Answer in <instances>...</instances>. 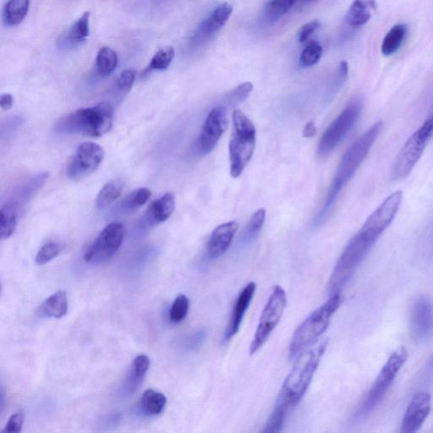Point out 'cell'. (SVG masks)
<instances>
[{"mask_svg":"<svg viewBox=\"0 0 433 433\" xmlns=\"http://www.w3.org/2000/svg\"><path fill=\"white\" fill-rule=\"evenodd\" d=\"M402 197V191H398L385 199L348 243L336 262L328 282L330 295L340 293L358 266L368 257L377 240L394 221L401 207Z\"/></svg>","mask_w":433,"mask_h":433,"instance_id":"cell-1","label":"cell"},{"mask_svg":"<svg viewBox=\"0 0 433 433\" xmlns=\"http://www.w3.org/2000/svg\"><path fill=\"white\" fill-rule=\"evenodd\" d=\"M328 346V338L321 339L295 358V365L277 396L275 406L288 412L302 401Z\"/></svg>","mask_w":433,"mask_h":433,"instance_id":"cell-2","label":"cell"},{"mask_svg":"<svg viewBox=\"0 0 433 433\" xmlns=\"http://www.w3.org/2000/svg\"><path fill=\"white\" fill-rule=\"evenodd\" d=\"M383 128V122L377 121V123L370 127L368 131L363 133L361 136L355 140L348 148L346 154L339 162L338 169L332 180L330 189L326 198L323 209L318 213L317 222H321V220L327 215L330 211L332 205L335 204L337 198H339L340 192L346 186L360 168L361 165L365 160L366 156L369 154L370 150L375 143L377 136H379Z\"/></svg>","mask_w":433,"mask_h":433,"instance_id":"cell-3","label":"cell"},{"mask_svg":"<svg viewBox=\"0 0 433 433\" xmlns=\"http://www.w3.org/2000/svg\"><path fill=\"white\" fill-rule=\"evenodd\" d=\"M114 124V109L109 103L81 109L62 118L54 131L61 134H78L100 138L108 133Z\"/></svg>","mask_w":433,"mask_h":433,"instance_id":"cell-4","label":"cell"},{"mask_svg":"<svg viewBox=\"0 0 433 433\" xmlns=\"http://www.w3.org/2000/svg\"><path fill=\"white\" fill-rule=\"evenodd\" d=\"M341 302L342 297L340 293L331 295L327 302L314 310L296 328L290 344L291 359H295L303 351L319 341L321 335L330 324L332 317L341 305Z\"/></svg>","mask_w":433,"mask_h":433,"instance_id":"cell-5","label":"cell"},{"mask_svg":"<svg viewBox=\"0 0 433 433\" xmlns=\"http://www.w3.org/2000/svg\"><path fill=\"white\" fill-rule=\"evenodd\" d=\"M233 131L229 140L231 175L238 178L253 156L256 146L257 131L253 122L242 111L233 114Z\"/></svg>","mask_w":433,"mask_h":433,"instance_id":"cell-6","label":"cell"},{"mask_svg":"<svg viewBox=\"0 0 433 433\" xmlns=\"http://www.w3.org/2000/svg\"><path fill=\"white\" fill-rule=\"evenodd\" d=\"M433 135V114L429 116L421 127L416 129L394 159L391 170V179H405L412 173L414 166L419 162Z\"/></svg>","mask_w":433,"mask_h":433,"instance_id":"cell-7","label":"cell"},{"mask_svg":"<svg viewBox=\"0 0 433 433\" xmlns=\"http://www.w3.org/2000/svg\"><path fill=\"white\" fill-rule=\"evenodd\" d=\"M407 357H408V353L404 347L399 348L390 355L381 370L376 382L372 385L361 405L358 407L357 412L355 414L357 419L369 416L377 408V405L380 404L396 376L405 363Z\"/></svg>","mask_w":433,"mask_h":433,"instance_id":"cell-8","label":"cell"},{"mask_svg":"<svg viewBox=\"0 0 433 433\" xmlns=\"http://www.w3.org/2000/svg\"><path fill=\"white\" fill-rule=\"evenodd\" d=\"M363 105L364 99L361 95L350 99L346 108L321 136L317 147V154L320 157L328 156L346 138L360 117Z\"/></svg>","mask_w":433,"mask_h":433,"instance_id":"cell-9","label":"cell"},{"mask_svg":"<svg viewBox=\"0 0 433 433\" xmlns=\"http://www.w3.org/2000/svg\"><path fill=\"white\" fill-rule=\"evenodd\" d=\"M287 297L286 291L279 286L273 287L271 295L266 302L259 320L256 334L250 346V355H253L268 341L273 332L275 330L286 308Z\"/></svg>","mask_w":433,"mask_h":433,"instance_id":"cell-10","label":"cell"},{"mask_svg":"<svg viewBox=\"0 0 433 433\" xmlns=\"http://www.w3.org/2000/svg\"><path fill=\"white\" fill-rule=\"evenodd\" d=\"M125 227L114 222L103 229L84 253V260L90 264H103L109 261L120 249L125 239Z\"/></svg>","mask_w":433,"mask_h":433,"instance_id":"cell-11","label":"cell"},{"mask_svg":"<svg viewBox=\"0 0 433 433\" xmlns=\"http://www.w3.org/2000/svg\"><path fill=\"white\" fill-rule=\"evenodd\" d=\"M105 151L98 144L84 142L77 148L67 166L70 180L78 181L91 176L101 165Z\"/></svg>","mask_w":433,"mask_h":433,"instance_id":"cell-12","label":"cell"},{"mask_svg":"<svg viewBox=\"0 0 433 433\" xmlns=\"http://www.w3.org/2000/svg\"><path fill=\"white\" fill-rule=\"evenodd\" d=\"M227 124L226 107L217 106L210 111L203 124L198 142L200 154H209L215 148L227 128Z\"/></svg>","mask_w":433,"mask_h":433,"instance_id":"cell-13","label":"cell"},{"mask_svg":"<svg viewBox=\"0 0 433 433\" xmlns=\"http://www.w3.org/2000/svg\"><path fill=\"white\" fill-rule=\"evenodd\" d=\"M410 332L416 341L423 343L433 334V305L430 299L420 296L410 312Z\"/></svg>","mask_w":433,"mask_h":433,"instance_id":"cell-14","label":"cell"},{"mask_svg":"<svg viewBox=\"0 0 433 433\" xmlns=\"http://www.w3.org/2000/svg\"><path fill=\"white\" fill-rule=\"evenodd\" d=\"M431 395L419 392L414 396L405 410L402 421V432L414 433L419 431L431 412Z\"/></svg>","mask_w":433,"mask_h":433,"instance_id":"cell-15","label":"cell"},{"mask_svg":"<svg viewBox=\"0 0 433 433\" xmlns=\"http://www.w3.org/2000/svg\"><path fill=\"white\" fill-rule=\"evenodd\" d=\"M233 12L231 3L224 2L218 5L209 16L206 17L196 31L194 40L202 43L209 40L227 23Z\"/></svg>","mask_w":433,"mask_h":433,"instance_id":"cell-16","label":"cell"},{"mask_svg":"<svg viewBox=\"0 0 433 433\" xmlns=\"http://www.w3.org/2000/svg\"><path fill=\"white\" fill-rule=\"evenodd\" d=\"M238 229V223L231 221L214 229L207 242V256L210 259H217L223 256L231 246Z\"/></svg>","mask_w":433,"mask_h":433,"instance_id":"cell-17","label":"cell"},{"mask_svg":"<svg viewBox=\"0 0 433 433\" xmlns=\"http://www.w3.org/2000/svg\"><path fill=\"white\" fill-rule=\"evenodd\" d=\"M256 290V283L250 282L240 291L238 297H237L234 309H233L228 328L225 331L224 339L226 341L238 334L243 318L245 317L251 302H253Z\"/></svg>","mask_w":433,"mask_h":433,"instance_id":"cell-18","label":"cell"},{"mask_svg":"<svg viewBox=\"0 0 433 433\" xmlns=\"http://www.w3.org/2000/svg\"><path fill=\"white\" fill-rule=\"evenodd\" d=\"M175 207V196L170 192L166 193L148 207L143 218L144 224L147 227H154L155 225L164 223L172 215Z\"/></svg>","mask_w":433,"mask_h":433,"instance_id":"cell-19","label":"cell"},{"mask_svg":"<svg viewBox=\"0 0 433 433\" xmlns=\"http://www.w3.org/2000/svg\"><path fill=\"white\" fill-rule=\"evenodd\" d=\"M89 23H90V12L86 11L67 32L59 36L58 40L59 49H73L84 43L89 36Z\"/></svg>","mask_w":433,"mask_h":433,"instance_id":"cell-20","label":"cell"},{"mask_svg":"<svg viewBox=\"0 0 433 433\" xmlns=\"http://www.w3.org/2000/svg\"><path fill=\"white\" fill-rule=\"evenodd\" d=\"M376 10V0H354L347 13V23L353 28L361 27L371 20Z\"/></svg>","mask_w":433,"mask_h":433,"instance_id":"cell-21","label":"cell"},{"mask_svg":"<svg viewBox=\"0 0 433 433\" xmlns=\"http://www.w3.org/2000/svg\"><path fill=\"white\" fill-rule=\"evenodd\" d=\"M149 366L150 359L145 355H140L134 359L125 380V388L127 393L133 394L138 390L149 369Z\"/></svg>","mask_w":433,"mask_h":433,"instance_id":"cell-22","label":"cell"},{"mask_svg":"<svg viewBox=\"0 0 433 433\" xmlns=\"http://www.w3.org/2000/svg\"><path fill=\"white\" fill-rule=\"evenodd\" d=\"M68 312L67 295L65 291H59L47 298L40 306L39 313L47 317L61 318Z\"/></svg>","mask_w":433,"mask_h":433,"instance_id":"cell-23","label":"cell"},{"mask_svg":"<svg viewBox=\"0 0 433 433\" xmlns=\"http://www.w3.org/2000/svg\"><path fill=\"white\" fill-rule=\"evenodd\" d=\"M19 207L16 202H6L0 209V235L2 240H8L16 232Z\"/></svg>","mask_w":433,"mask_h":433,"instance_id":"cell-24","label":"cell"},{"mask_svg":"<svg viewBox=\"0 0 433 433\" xmlns=\"http://www.w3.org/2000/svg\"><path fill=\"white\" fill-rule=\"evenodd\" d=\"M167 398L160 392L147 390L144 392L140 401L142 412L147 416H158L165 408Z\"/></svg>","mask_w":433,"mask_h":433,"instance_id":"cell-25","label":"cell"},{"mask_svg":"<svg viewBox=\"0 0 433 433\" xmlns=\"http://www.w3.org/2000/svg\"><path fill=\"white\" fill-rule=\"evenodd\" d=\"M407 34V27L405 24L394 25L384 36L381 51L384 56H390L397 52L402 46Z\"/></svg>","mask_w":433,"mask_h":433,"instance_id":"cell-26","label":"cell"},{"mask_svg":"<svg viewBox=\"0 0 433 433\" xmlns=\"http://www.w3.org/2000/svg\"><path fill=\"white\" fill-rule=\"evenodd\" d=\"M118 55L116 51L109 47H103L98 51L96 59V73L100 77L109 76L118 65Z\"/></svg>","mask_w":433,"mask_h":433,"instance_id":"cell-27","label":"cell"},{"mask_svg":"<svg viewBox=\"0 0 433 433\" xmlns=\"http://www.w3.org/2000/svg\"><path fill=\"white\" fill-rule=\"evenodd\" d=\"M30 0H10L3 10V20L9 27L21 23L27 16Z\"/></svg>","mask_w":433,"mask_h":433,"instance_id":"cell-28","label":"cell"},{"mask_svg":"<svg viewBox=\"0 0 433 433\" xmlns=\"http://www.w3.org/2000/svg\"><path fill=\"white\" fill-rule=\"evenodd\" d=\"M151 196V191L145 187L132 191L127 198L122 200L120 206H118V213L131 214L136 212L140 207L146 204Z\"/></svg>","mask_w":433,"mask_h":433,"instance_id":"cell-29","label":"cell"},{"mask_svg":"<svg viewBox=\"0 0 433 433\" xmlns=\"http://www.w3.org/2000/svg\"><path fill=\"white\" fill-rule=\"evenodd\" d=\"M123 189L124 182L121 180L109 181L99 191L97 199H96V206L98 209H103L112 204L120 197Z\"/></svg>","mask_w":433,"mask_h":433,"instance_id":"cell-30","label":"cell"},{"mask_svg":"<svg viewBox=\"0 0 433 433\" xmlns=\"http://www.w3.org/2000/svg\"><path fill=\"white\" fill-rule=\"evenodd\" d=\"M296 0H269L265 8V17L268 21H276L294 6Z\"/></svg>","mask_w":433,"mask_h":433,"instance_id":"cell-31","label":"cell"},{"mask_svg":"<svg viewBox=\"0 0 433 433\" xmlns=\"http://www.w3.org/2000/svg\"><path fill=\"white\" fill-rule=\"evenodd\" d=\"M173 58H175V50L173 47H162L151 58L149 65L145 70V73H149L153 70H167L171 65Z\"/></svg>","mask_w":433,"mask_h":433,"instance_id":"cell-32","label":"cell"},{"mask_svg":"<svg viewBox=\"0 0 433 433\" xmlns=\"http://www.w3.org/2000/svg\"><path fill=\"white\" fill-rule=\"evenodd\" d=\"M253 90V85L249 81L239 85L232 91L228 92L224 98V105L234 107L240 105L249 97Z\"/></svg>","mask_w":433,"mask_h":433,"instance_id":"cell-33","label":"cell"},{"mask_svg":"<svg viewBox=\"0 0 433 433\" xmlns=\"http://www.w3.org/2000/svg\"><path fill=\"white\" fill-rule=\"evenodd\" d=\"M265 218L266 211L264 209H258L257 212H255L251 215L243 233V240L246 242H251V240L256 238L262 226H264Z\"/></svg>","mask_w":433,"mask_h":433,"instance_id":"cell-34","label":"cell"},{"mask_svg":"<svg viewBox=\"0 0 433 433\" xmlns=\"http://www.w3.org/2000/svg\"><path fill=\"white\" fill-rule=\"evenodd\" d=\"M190 307V302L187 295L180 294L177 295L169 310V319L173 323H180L186 319Z\"/></svg>","mask_w":433,"mask_h":433,"instance_id":"cell-35","label":"cell"},{"mask_svg":"<svg viewBox=\"0 0 433 433\" xmlns=\"http://www.w3.org/2000/svg\"><path fill=\"white\" fill-rule=\"evenodd\" d=\"M64 244L59 242H49L41 247L38 254H36L35 262L38 265H44L56 258L64 249Z\"/></svg>","mask_w":433,"mask_h":433,"instance_id":"cell-36","label":"cell"},{"mask_svg":"<svg viewBox=\"0 0 433 433\" xmlns=\"http://www.w3.org/2000/svg\"><path fill=\"white\" fill-rule=\"evenodd\" d=\"M323 54V47L317 42H310L303 50L299 62L303 67H312L317 64Z\"/></svg>","mask_w":433,"mask_h":433,"instance_id":"cell-37","label":"cell"},{"mask_svg":"<svg viewBox=\"0 0 433 433\" xmlns=\"http://www.w3.org/2000/svg\"><path fill=\"white\" fill-rule=\"evenodd\" d=\"M136 72L133 69L123 70L116 81V89L118 94H127L134 85Z\"/></svg>","mask_w":433,"mask_h":433,"instance_id":"cell-38","label":"cell"},{"mask_svg":"<svg viewBox=\"0 0 433 433\" xmlns=\"http://www.w3.org/2000/svg\"><path fill=\"white\" fill-rule=\"evenodd\" d=\"M25 416L23 412H19L13 414L10 417L8 423H7L5 429L2 432L17 433L20 432L23 427Z\"/></svg>","mask_w":433,"mask_h":433,"instance_id":"cell-39","label":"cell"},{"mask_svg":"<svg viewBox=\"0 0 433 433\" xmlns=\"http://www.w3.org/2000/svg\"><path fill=\"white\" fill-rule=\"evenodd\" d=\"M321 27L319 21L314 20L310 22H307L305 25H303L299 30L298 40L299 43H305L308 40L310 36L313 35L314 32H316Z\"/></svg>","mask_w":433,"mask_h":433,"instance_id":"cell-40","label":"cell"},{"mask_svg":"<svg viewBox=\"0 0 433 433\" xmlns=\"http://www.w3.org/2000/svg\"><path fill=\"white\" fill-rule=\"evenodd\" d=\"M206 338V332L203 330H199L195 332L194 335L189 337L187 340V347L189 349L194 350L196 348H198L202 345Z\"/></svg>","mask_w":433,"mask_h":433,"instance_id":"cell-41","label":"cell"},{"mask_svg":"<svg viewBox=\"0 0 433 433\" xmlns=\"http://www.w3.org/2000/svg\"><path fill=\"white\" fill-rule=\"evenodd\" d=\"M13 97L10 94H3L0 97V106L3 110H10L13 107Z\"/></svg>","mask_w":433,"mask_h":433,"instance_id":"cell-42","label":"cell"},{"mask_svg":"<svg viewBox=\"0 0 433 433\" xmlns=\"http://www.w3.org/2000/svg\"><path fill=\"white\" fill-rule=\"evenodd\" d=\"M317 134V128L315 124L313 122H308L306 125L304 129H303V136L306 138H310L315 136Z\"/></svg>","mask_w":433,"mask_h":433,"instance_id":"cell-43","label":"cell"},{"mask_svg":"<svg viewBox=\"0 0 433 433\" xmlns=\"http://www.w3.org/2000/svg\"><path fill=\"white\" fill-rule=\"evenodd\" d=\"M302 1H304V2L308 3V2H310V1H313V0H302Z\"/></svg>","mask_w":433,"mask_h":433,"instance_id":"cell-44","label":"cell"}]
</instances>
